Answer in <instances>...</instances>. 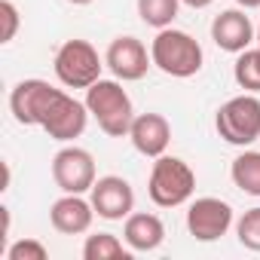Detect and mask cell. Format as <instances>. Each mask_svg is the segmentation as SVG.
<instances>
[{
	"label": "cell",
	"instance_id": "1",
	"mask_svg": "<svg viewBox=\"0 0 260 260\" xmlns=\"http://www.w3.org/2000/svg\"><path fill=\"white\" fill-rule=\"evenodd\" d=\"M86 107L89 113L98 119V128L110 138H122L128 135L135 119V107L128 92L116 83V80H98L86 89Z\"/></svg>",
	"mask_w": 260,
	"mask_h": 260
},
{
	"label": "cell",
	"instance_id": "2",
	"mask_svg": "<svg viewBox=\"0 0 260 260\" xmlns=\"http://www.w3.org/2000/svg\"><path fill=\"white\" fill-rule=\"evenodd\" d=\"M150 58L153 64L169 74V77H178V80H187V77H196L202 71V46L199 40H193L187 31H178V28H162L153 43H150Z\"/></svg>",
	"mask_w": 260,
	"mask_h": 260
},
{
	"label": "cell",
	"instance_id": "3",
	"mask_svg": "<svg viewBox=\"0 0 260 260\" xmlns=\"http://www.w3.org/2000/svg\"><path fill=\"white\" fill-rule=\"evenodd\" d=\"M196 190V175L193 169L178 159V156H156L150 178H147V193L159 208H178L184 205Z\"/></svg>",
	"mask_w": 260,
	"mask_h": 260
},
{
	"label": "cell",
	"instance_id": "4",
	"mask_svg": "<svg viewBox=\"0 0 260 260\" xmlns=\"http://www.w3.org/2000/svg\"><path fill=\"white\" fill-rule=\"evenodd\" d=\"M214 128L226 144L251 147L254 141H260V98L254 92L230 98L226 104H220L214 116Z\"/></svg>",
	"mask_w": 260,
	"mask_h": 260
},
{
	"label": "cell",
	"instance_id": "5",
	"mask_svg": "<svg viewBox=\"0 0 260 260\" xmlns=\"http://www.w3.org/2000/svg\"><path fill=\"white\" fill-rule=\"evenodd\" d=\"M52 68H55V77L61 80V86H68V89H89L92 83L101 80L104 61H101L98 49L89 40H68V43L58 46Z\"/></svg>",
	"mask_w": 260,
	"mask_h": 260
},
{
	"label": "cell",
	"instance_id": "6",
	"mask_svg": "<svg viewBox=\"0 0 260 260\" xmlns=\"http://www.w3.org/2000/svg\"><path fill=\"white\" fill-rule=\"evenodd\" d=\"M89 107L86 101H77L71 98L68 92H55L52 104L46 107L43 119H40V128L52 138V141H74L86 132V122H89Z\"/></svg>",
	"mask_w": 260,
	"mask_h": 260
},
{
	"label": "cell",
	"instance_id": "7",
	"mask_svg": "<svg viewBox=\"0 0 260 260\" xmlns=\"http://www.w3.org/2000/svg\"><path fill=\"white\" fill-rule=\"evenodd\" d=\"M52 181L61 193H89L95 187V159L83 147H61L52 156Z\"/></svg>",
	"mask_w": 260,
	"mask_h": 260
},
{
	"label": "cell",
	"instance_id": "8",
	"mask_svg": "<svg viewBox=\"0 0 260 260\" xmlns=\"http://www.w3.org/2000/svg\"><path fill=\"white\" fill-rule=\"evenodd\" d=\"M233 226V205L217 196H202L187 208V230L196 242H217Z\"/></svg>",
	"mask_w": 260,
	"mask_h": 260
},
{
	"label": "cell",
	"instance_id": "9",
	"mask_svg": "<svg viewBox=\"0 0 260 260\" xmlns=\"http://www.w3.org/2000/svg\"><path fill=\"white\" fill-rule=\"evenodd\" d=\"M104 64L113 71L116 80L122 83H135V80H144L153 58L147 52V46L138 40V37H116L107 52H104Z\"/></svg>",
	"mask_w": 260,
	"mask_h": 260
},
{
	"label": "cell",
	"instance_id": "10",
	"mask_svg": "<svg viewBox=\"0 0 260 260\" xmlns=\"http://www.w3.org/2000/svg\"><path fill=\"white\" fill-rule=\"evenodd\" d=\"M92 193V208L104 220H122L135 211V190L119 175H104L95 181Z\"/></svg>",
	"mask_w": 260,
	"mask_h": 260
},
{
	"label": "cell",
	"instance_id": "11",
	"mask_svg": "<svg viewBox=\"0 0 260 260\" xmlns=\"http://www.w3.org/2000/svg\"><path fill=\"white\" fill-rule=\"evenodd\" d=\"M55 86H49L46 80H22L13 86L10 92V110L16 116L19 125H40L46 107L55 98Z\"/></svg>",
	"mask_w": 260,
	"mask_h": 260
},
{
	"label": "cell",
	"instance_id": "12",
	"mask_svg": "<svg viewBox=\"0 0 260 260\" xmlns=\"http://www.w3.org/2000/svg\"><path fill=\"white\" fill-rule=\"evenodd\" d=\"M211 40L223 49V52H245L251 49V43L257 40V31L251 25V19L245 16V10H223L220 16H214L211 22Z\"/></svg>",
	"mask_w": 260,
	"mask_h": 260
},
{
	"label": "cell",
	"instance_id": "13",
	"mask_svg": "<svg viewBox=\"0 0 260 260\" xmlns=\"http://www.w3.org/2000/svg\"><path fill=\"white\" fill-rule=\"evenodd\" d=\"M128 138H132V147L141 156H162L172 144V125L162 113H138L132 119V128H128Z\"/></svg>",
	"mask_w": 260,
	"mask_h": 260
},
{
	"label": "cell",
	"instance_id": "14",
	"mask_svg": "<svg viewBox=\"0 0 260 260\" xmlns=\"http://www.w3.org/2000/svg\"><path fill=\"white\" fill-rule=\"evenodd\" d=\"M92 217H95V208L92 202L83 199V193H64L61 199L52 202L49 208V220L58 233L64 236H80L92 226Z\"/></svg>",
	"mask_w": 260,
	"mask_h": 260
},
{
	"label": "cell",
	"instance_id": "15",
	"mask_svg": "<svg viewBox=\"0 0 260 260\" xmlns=\"http://www.w3.org/2000/svg\"><path fill=\"white\" fill-rule=\"evenodd\" d=\"M122 239H125V245L132 248V251L147 254V251H156L166 242V226H162V220L156 214L138 211V214H128L125 217Z\"/></svg>",
	"mask_w": 260,
	"mask_h": 260
},
{
	"label": "cell",
	"instance_id": "16",
	"mask_svg": "<svg viewBox=\"0 0 260 260\" xmlns=\"http://www.w3.org/2000/svg\"><path fill=\"white\" fill-rule=\"evenodd\" d=\"M230 178L233 184L248 193V196H260V153L257 150H245L233 159L230 166Z\"/></svg>",
	"mask_w": 260,
	"mask_h": 260
},
{
	"label": "cell",
	"instance_id": "17",
	"mask_svg": "<svg viewBox=\"0 0 260 260\" xmlns=\"http://www.w3.org/2000/svg\"><path fill=\"white\" fill-rule=\"evenodd\" d=\"M83 257L86 260H119V257L128 260L132 257V248H122V242L113 233H95V236H86Z\"/></svg>",
	"mask_w": 260,
	"mask_h": 260
},
{
	"label": "cell",
	"instance_id": "18",
	"mask_svg": "<svg viewBox=\"0 0 260 260\" xmlns=\"http://www.w3.org/2000/svg\"><path fill=\"white\" fill-rule=\"evenodd\" d=\"M181 10V0H138V16L144 25L162 31V28H172L175 16Z\"/></svg>",
	"mask_w": 260,
	"mask_h": 260
},
{
	"label": "cell",
	"instance_id": "19",
	"mask_svg": "<svg viewBox=\"0 0 260 260\" xmlns=\"http://www.w3.org/2000/svg\"><path fill=\"white\" fill-rule=\"evenodd\" d=\"M233 77H236L239 89H245V92H260V61H257V49L239 52V58H236V64H233Z\"/></svg>",
	"mask_w": 260,
	"mask_h": 260
},
{
	"label": "cell",
	"instance_id": "20",
	"mask_svg": "<svg viewBox=\"0 0 260 260\" xmlns=\"http://www.w3.org/2000/svg\"><path fill=\"white\" fill-rule=\"evenodd\" d=\"M236 236L239 245H245L248 251H260V208H248L236 220Z\"/></svg>",
	"mask_w": 260,
	"mask_h": 260
},
{
	"label": "cell",
	"instance_id": "21",
	"mask_svg": "<svg viewBox=\"0 0 260 260\" xmlns=\"http://www.w3.org/2000/svg\"><path fill=\"white\" fill-rule=\"evenodd\" d=\"M4 254H7V260H46V257H49L46 245L37 242V239H19V242H13Z\"/></svg>",
	"mask_w": 260,
	"mask_h": 260
},
{
	"label": "cell",
	"instance_id": "22",
	"mask_svg": "<svg viewBox=\"0 0 260 260\" xmlns=\"http://www.w3.org/2000/svg\"><path fill=\"white\" fill-rule=\"evenodd\" d=\"M0 22H4V31H0V43H10L16 40V31H19V10L13 0H0Z\"/></svg>",
	"mask_w": 260,
	"mask_h": 260
},
{
	"label": "cell",
	"instance_id": "23",
	"mask_svg": "<svg viewBox=\"0 0 260 260\" xmlns=\"http://www.w3.org/2000/svg\"><path fill=\"white\" fill-rule=\"evenodd\" d=\"M184 7H190V10H205V7H211L214 0H181Z\"/></svg>",
	"mask_w": 260,
	"mask_h": 260
},
{
	"label": "cell",
	"instance_id": "24",
	"mask_svg": "<svg viewBox=\"0 0 260 260\" xmlns=\"http://www.w3.org/2000/svg\"><path fill=\"white\" fill-rule=\"evenodd\" d=\"M236 4H239L242 10H257V7H260V0H236Z\"/></svg>",
	"mask_w": 260,
	"mask_h": 260
},
{
	"label": "cell",
	"instance_id": "25",
	"mask_svg": "<svg viewBox=\"0 0 260 260\" xmlns=\"http://www.w3.org/2000/svg\"><path fill=\"white\" fill-rule=\"evenodd\" d=\"M68 4H74V7H89V4H95V0H68Z\"/></svg>",
	"mask_w": 260,
	"mask_h": 260
},
{
	"label": "cell",
	"instance_id": "26",
	"mask_svg": "<svg viewBox=\"0 0 260 260\" xmlns=\"http://www.w3.org/2000/svg\"><path fill=\"white\" fill-rule=\"evenodd\" d=\"M257 46H260V28H257Z\"/></svg>",
	"mask_w": 260,
	"mask_h": 260
},
{
	"label": "cell",
	"instance_id": "27",
	"mask_svg": "<svg viewBox=\"0 0 260 260\" xmlns=\"http://www.w3.org/2000/svg\"><path fill=\"white\" fill-rule=\"evenodd\" d=\"M257 61H260V46H257Z\"/></svg>",
	"mask_w": 260,
	"mask_h": 260
}]
</instances>
